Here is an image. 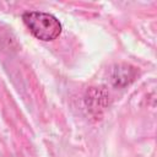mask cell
Here are the masks:
<instances>
[{"label": "cell", "mask_w": 157, "mask_h": 157, "mask_svg": "<svg viewBox=\"0 0 157 157\" xmlns=\"http://www.w3.org/2000/svg\"><path fill=\"white\" fill-rule=\"evenodd\" d=\"M22 21L29 32L43 42L54 40L63 29L61 23L54 15L43 11H26L22 15Z\"/></svg>", "instance_id": "1"}, {"label": "cell", "mask_w": 157, "mask_h": 157, "mask_svg": "<svg viewBox=\"0 0 157 157\" xmlns=\"http://www.w3.org/2000/svg\"><path fill=\"white\" fill-rule=\"evenodd\" d=\"M136 77V69L128 64L115 65L112 71V82L114 86L124 87L132 82Z\"/></svg>", "instance_id": "2"}]
</instances>
